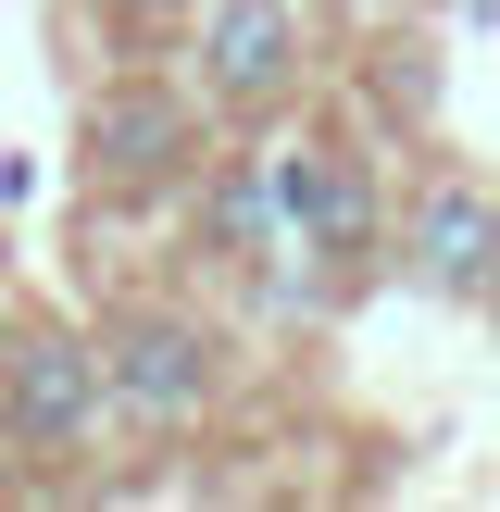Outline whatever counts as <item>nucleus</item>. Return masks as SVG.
<instances>
[{
    "label": "nucleus",
    "mask_w": 500,
    "mask_h": 512,
    "mask_svg": "<svg viewBox=\"0 0 500 512\" xmlns=\"http://www.w3.org/2000/svg\"><path fill=\"white\" fill-rule=\"evenodd\" d=\"M100 400H113L138 438H188L200 413L225 400V338L200 313H113L100 325Z\"/></svg>",
    "instance_id": "f257e3e1"
},
{
    "label": "nucleus",
    "mask_w": 500,
    "mask_h": 512,
    "mask_svg": "<svg viewBox=\"0 0 500 512\" xmlns=\"http://www.w3.org/2000/svg\"><path fill=\"white\" fill-rule=\"evenodd\" d=\"M100 338H75L63 313H13L0 325V438L13 450H88L100 438Z\"/></svg>",
    "instance_id": "f03ea898"
},
{
    "label": "nucleus",
    "mask_w": 500,
    "mask_h": 512,
    "mask_svg": "<svg viewBox=\"0 0 500 512\" xmlns=\"http://www.w3.org/2000/svg\"><path fill=\"white\" fill-rule=\"evenodd\" d=\"M200 88H213V113L263 125L275 100L300 88V25H288V0H213V13H200Z\"/></svg>",
    "instance_id": "7ed1b4c3"
},
{
    "label": "nucleus",
    "mask_w": 500,
    "mask_h": 512,
    "mask_svg": "<svg viewBox=\"0 0 500 512\" xmlns=\"http://www.w3.org/2000/svg\"><path fill=\"white\" fill-rule=\"evenodd\" d=\"M275 213L300 225L313 250H375V175H363V150H338V138H300V150H275Z\"/></svg>",
    "instance_id": "20e7f679"
},
{
    "label": "nucleus",
    "mask_w": 500,
    "mask_h": 512,
    "mask_svg": "<svg viewBox=\"0 0 500 512\" xmlns=\"http://www.w3.org/2000/svg\"><path fill=\"white\" fill-rule=\"evenodd\" d=\"M413 288H438V300H488L500 288V200L488 188H463V175L425 188V213H413Z\"/></svg>",
    "instance_id": "39448f33"
},
{
    "label": "nucleus",
    "mask_w": 500,
    "mask_h": 512,
    "mask_svg": "<svg viewBox=\"0 0 500 512\" xmlns=\"http://www.w3.org/2000/svg\"><path fill=\"white\" fill-rule=\"evenodd\" d=\"M175 138H188V113H175L163 88H125L113 113H100V175H125V188H150V175L175 163Z\"/></svg>",
    "instance_id": "423d86ee"
},
{
    "label": "nucleus",
    "mask_w": 500,
    "mask_h": 512,
    "mask_svg": "<svg viewBox=\"0 0 500 512\" xmlns=\"http://www.w3.org/2000/svg\"><path fill=\"white\" fill-rule=\"evenodd\" d=\"M263 238H275V175H263V163L213 175V250H238V263H263Z\"/></svg>",
    "instance_id": "0eeeda50"
}]
</instances>
